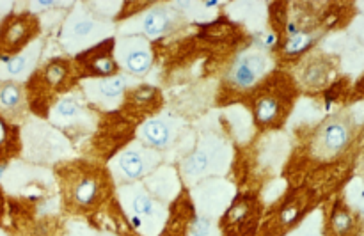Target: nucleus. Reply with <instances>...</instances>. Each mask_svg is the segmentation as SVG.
<instances>
[{"mask_svg":"<svg viewBox=\"0 0 364 236\" xmlns=\"http://www.w3.org/2000/svg\"><path fill=\"white\" fill-rule=\"evenodd\" d=\"M233 146L226 135L212 130L205 132L180 162L178 174L181 183L192 187L206 178L226 176L233 163Z\"/></svg>","mask_w":364,"mask_h":236,"instance_id":"obj_1","label":"nucleus"},{"mask_svg":"<svg viewBox=\"0 0 364 236\" xmlns=\"http://www.w3.org/2000/svg\"><path fill=\"white\" fill-rule=\"evenodd\" d=\"M117 199L124 217L141 236H160L167 224L169 206L156 201L141 181L119 185Z\"/></svg>","mask_w":364,"mask_h":236,"instance_id":"obj_2","label":"nucleus"},{"mask_svg":"<svg viewBox=\"0 0 364 236\" xmlns=\"http://www.w3.org/2000/svg\"><path fill=\"white\" fill-rule=\"evenodd\" d=\"M116 34V25L112 20L96 14L95 11L78 6L70 11L60 28L59 41L63 48L71 55L85 52L100 43L112 39Z\"/></svg>","mask_w":364,"mask_h":236,"instance_id":"obj_3","label":"nucleus"},{"mask_svg":"<svg viewBox=\"0 0 364 236\" xmlns=\"http://www.w3.org/2000/svg\"><path fill=\"white\" fill-rule=\"evenodd\" d=\"M21 141H23V153L27 160L38 166L59 162L73 151L66 134L43 121H28L21 134Z\"/></svg>","mask_w":364,"mask_h":236,"instance_id":"obj_4","label":"nucleus"},{"mask_svg":"<svg viewBox=\"0 0 364 236\" xmlns=\"http://www.w3.org/2000/svg\"><path fill=\"white\" fill-rule=\"evenodd\" d=\"M162 153L142 144L141 141H134L109 162L110 178L114 180V183H117V187L142 181L156 167L162 166Z\"/></svg>","mask_w":364,"mask_h":236,"instance_id":"obj_5","label":"nucleus"},{"mask_svg":"<svg viewBox=\"0 0 364 236\" xmlns=\"http://www.w3.org/2000/svg\"><path fill=\"white\" fill-rule=\"evenodd\" d=\"M358 124L359 123H355L352 114L348 112L331 116L320 124L318 130L313 135L311 155L322 162H329L343 155L350 142L354 141Z\"/></svg>","mask_w":364,"mask_h":236,"instance_id":"obj_6","label":"nucleus"},{"mask_svg":"<svg viewBox=\"0 0 364 236\" xmlns=\"http://www.w3.org/2000/svg\"><path fill=\"white\" fill-rule=\"evenodd\" d=\"M188 199L196 215L219 222L237 199V185L224 176L206 178L192 185Z\"/></svg>","mask_w":364,"mask_h":236,"instance_id":"obj_7","label":"nucleus"},{"mask_svg":"<svg viewBox=\"0 0 364 236\" xmlns=\"http://www.w3.org/2000/svg\"><path fill=\"white\" fill-rule=\"evenodd\" d=\"M181 23L180 11L173 6H151L142 13L128 18L123 25L117 27L119 36H142L149 43L171 34Z\"/></svg>","mask_w":364,"mask_h":236,"instance_id":"obj_8","label":"nucleus"},{"mask_svg":"<svg viewBox=\"0 0 364 236\" xmlns=\"http://www.w3.org/2000/svg\"><path fill=\"white\" fill-rule=\"evenodd\" d=\"M137 78L124 73H114L109 77H91L82 80V92L95 107L102 110H117L124 96L137 85Z\"/></svg>","mask_w":364,"mask_h":236,"instance_id":"obj_9","label":"nucleus"},{"mask_svg":"<svg viewBox=\"0 0 364 236\" xmlns=\"http://www.w3.org/2000/svg\"><path fill=\"white\" fill-rule=\"evenodd\" d=\"M114 60L121 73L141 78L153 66V46L142 36H117L114 38Z\"/></svg>","mask_w":364,"mask_h":236,"instance_id":"obj_10","label":"nucleus"},{"mask_svg":"<svg viewBox=\"0 0 364 236\" xmlns=\"http://www.w3.org/2000/svg\"><path fill=\"white\" fill-rule=\"evenodd\" d=\"M274 70V59L269 52L259 48H251L242 52L233 60L228 73V80L233 87L247 91L256 87L270 71Z\"/></svg>","mask_w":364,"mask_h":236,"instance_id":"obj_11","label":"nucleus"},{"mask_svg":"<svg viewBox=\"0 0 364 236\" xmlns=\"http://www.w3.org/2000/svg\"><path fill=\"white\" fill-rule=\"evenodd\" d=\"M183 121L178 119L173 114H159L146 119L139 127L137 141L162 153L176 144L178 139L183 134Z\"/></svg>","mask_w":364,"mask_h":236,"instance_id":"obj_12","label":"nucleus"},{"mask_svg":"<svg viewBox=\"0 0 364 236\" xmlns=\"http://www.w3.org/2000/svg\"><path fill=\"white\" fill-rule=\"evenodd\" d=\"M92 114L84 103L80 96L66 95L57 100L50 109V124L57 130L71 132V130H89L92 128Z\"/></svg>","mask_w":364,"mask_h":236,"instance_id":"obj_13","label":"nucleus"},{"mask_svg":"<svg viewBox=\"0 0 364 236\" xmlns=\"http://www.w3.org/2000/svg\"><path fill=\"white\" fill-rule=\"evenodd\" d=\"M43 46H45L43 39L36 38L18 53L0 57V82H16L18 84V80H25L38 66Z\"/></svg>","mask_w":364,"mask_h":236,"instance_id":"obj_14","label":"nucleus"},{"mask_svg":"<svg viewBox=\"0 0 364 236\" xmlns=\"http://www.w3.org/2000/svg\"><path fill=\"white\" fill-rule=\"evenodd\" d=\"M141 183L144 185L146 191H148L156 201H160L166 206L173 205V203L181 195V188H183L178 169L173 166L156 167L151 174H148V176L141 181Z\"/></svg>","mask_w":364,"mask_h":236,"instance_id":"obj_15","label":"nucleus"},{"mask_svg":"<svg viewBox=\"0 0 364 236\" xmlns=\"http://www.w3.org/2000/svg\"><path fill=\"white\" fill-rule=\"evenodd\" d=\"M334 64L326 53L315 52L309 53L301 64H299L297 71H295V78L301 84L302 89L306 91H318V89L326 87L333 77Z\"/></svg>","mask_w":364,"mask_h":236,"instance_id":"obj_16","label":"nucleus"},{"mask_svg":"<svg viewBox=\"0 0 364 236\" xmlns=\"http://www.w3.org/2000/svg\"><path fill=\"white\" fill-rule=\"evenodd\" d=\"M36 18L32 14H21V16L11 18L4 23L0 31V50L6 55L18 53L21 48L34 41L36 34Z\"/></svg>","mask_w":364,"mask_h":236,"instance_id":"obj_17","label":"nucleus"},{"mask_svg":"<svg viewBox=\"0 0 364 236\" xmlns=\"http://www.w3.org/2000/svg\"><path fill=\"white\" fill-rule=\"evenodd\" d=\"M114 38L78 53L77 60L91 77H109L116 71V60H114Z\"/></svg>","mask_w":364,"mask_h":236,"instance_id":"obj_18","label":"nucleus"},{"mask_svg":"<svg viewBox=\"0 0 364 236\" xmlns=\"http://www.w3.org/2000/svg\"><path fill=\"white\" fill-rule=\"evenodd\" d=\"M287 102L279 92H267L256 100L255 121L263 128H270L279 124L287 114Z\"/></svg>","mask_w":364,"mask_h":236,"instance_id":"obj_19","label":"nucleus"},{"mask_svg":"<svg viewBox=\"0 0 364 236\" xmlns=\"http://www.w3.org/2000/svg\"><path fill=\"white\" fill-rule=\"evenodd\" d=\"M27 109L25 91L16 82H2L0 84V116L9 121H16L23 117Z\"/></svg>","mask_w":364,"mask_h":236,"instance_id":"obj_20","label":"nucleus"},{"mask_svg":"<svg viewBox=\"0 0 364 236\" xmlns=\"http://www.w3.org/2000/svg\"><path fill=\"white\" fill-rule=\"evenodd\" d=\"M226 227H235V236L251 231V226L256 224V205L252 199H235L226 213Z\"/></svg>","mask_w":364,"mask_h":236,"instance_id":"obj_21","label":"nucleus"},{"mask_svg":"<svg viewBox=\"0 0 364 236\" xmlns=\"http://www.w3.org/2000/svg\"><path fill=\"white\" fill-rule=\"evenodd\" d=\"M102 198V180L95 174H82L71 185V199L77 206L89 208Z\"/></svg>","mask_w":364,"mask_h":236,"instance_id":"obj_22","label":"nucleus"},{"mask_svg":"<svg viewBox=\"0 0 364 236\" xmlns=\"http://www.w3.org/2000/svg\"><path fill=\"white\" fill-rule=\"evenodd\" d=\"M323 220H326L323 212L316 208L301 219V222L284 236H323Z\"/></svg>","mask_w":364,"mask_h":236,"instance_id":"obj_23","label":"nucleus"},{"mask_svg":"<svg viewBox=\"0 0 364 236\" xmlns=\"http://www.w3.org/2000/svg\"><path fill=\"white\" fill-rule=\"evenodd\" d=\"M230 121L235 128V135L240 142L247 141L252 135V116L242 107H233L230 112Z\"/></svg>","mask_w":364,"mask_h":236,"instance_id":"obj_24","label":"nucleus"},{"mask_svg":"<svg viewBox=\"0 0 364 236\" xmlns=\"http://www.w3.org/2000/svg\"><path fill=\"white\" fill-rule=\"evenodd\" d=\"M183 236H220L219 222L192 213Z\"/></svg>","mask_w":364,"mask_h":236,"instance_id":"obj_25","label":"nucleus"},{"mask_svg":"<svg viewBox=\"0 0 364 236\" xmlns=\"http://www.w3.org/2000/svg\"><path fill=\"white\" fill-rule=\"evenodd\" d=\"M331 226H333V231L336 236H352L355 226L352 210L348 212L343 206H338L333 213V219H331Z\"/></svg>","mask_w":364,"mask_h":236,"instance_id":"obj_26","label":"nucleus"},{"mask_svg":"<svg viewBox=\"0 0 364 236\" xmlns=\"http://www.w3.org/2000/svg\"><path fill=\"white\" fill-rule=\"evenodd\" d=\"M315 34L313 32H294L290 38H287V45H284V53L288 55H299L304 50L315 43Z\"/></svg>","mask_w":364,"mask_h":236,"instance_id":"obj_27","label":"nucleus"},{"mask_svg":"<svg viewBox=\"0 0 364 236\" xmlns=\"http://www.w3.org/2000/svg\"><path fill=\"white\" fill-rule=\"evenodd\" d=\"M68 71H70V64L66 60H53L43 71V77H45L46 84L52 85V87H59L68 77Z\"/></svg>","mask_w":364,"mask_h":236,"instance_id":"obj_28","label":"nucleus"},{"mask_svg":"<svg viewBox=\"0 0 364 236\" xmlns=\"http://www.w3.org/2000/svg\"><path fill=\"white\" fill-rule=\"evenodd\" d=\"M348 192H350V208L363 210V183L359 178L352 181Z\"/></svg>","mask_w":364,"mask_h":236,"instance_id":"obj_29","label":"nucleus"},{"mask_svg":"<svg viewBox=\"0 0 364 236\" xmlns=\"http://www.w3.org/2000/svg\"><path fill=\"white\" fill-rule=\"evenodd\" d=\"M66 236H110V235L100 233V231L91 230V227L82 226V224H71Z\"/></svg>","mask_w":364,"mask_h":236,"instance_id":"obj_30","label":"nucleus"},{"mask_svg":"<svg viewBox=\"0 0 364 236\" xmlns=\"http://www.w3.org/2000/svg\"><path fill=\"white\" fill-rule=\"evenodd\" d=\"M6 141H7V128H6V123H4V119H0V148L6 144Z\"/></svg>","mask_w":364,"mask_h":236,"instance_id":"obj_31","label":"nucleus"},{"mask_svg":"<svg viewBox=\"0 0 364 236\" xmlns=\"http://www.w3.org/2000/svg\"><path fill=\"white\" fill-rule=\"evenodd\" d=\"M0 236H7L6 233H4V231H0Z\"/></svg>","mask_w":364,"mask_h":236,"instance_id":"obj_32","label":"nucleus"}]
</instances>
